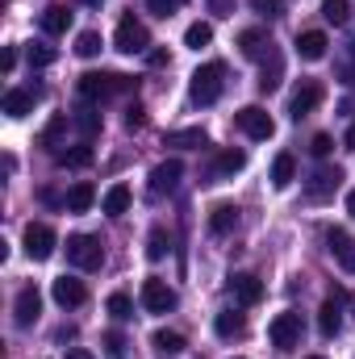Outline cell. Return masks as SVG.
I'll use <instances>...</instances> for the list:
<instances>
[{"label": "cell", "instance_id": "1", "mask_svg": "<svg viewBox=\"0 0 355 359\" xmlns=\"http://www.w3.org/2000/svg\"><path fill=\"white\" fill-rule=\"evenodd\" d=\"M130 76H117V72H84L80 76V96L84 100H109V96H117V92H130Z\"/></svg>", "mask_w": 355, "mask_h": 359}, {"label": "cell", "instance_id": "2", "mask_svg": "<svg viewBox=\"0 0 355 359\" xmlns=\"http://www.w3.org/2000/svg\"><path fill=\"white\" fill-rule=\"evenodd\" d=\"M222 76H226L222 63H205V67H196L192 80H188V96H192V104H213V100L222 96Z\"/></svg>", "mask_w": 355, "mask_h": 359}, {"label": "cell", "instance_id": "3", "mask_svg": "<svg viewBox=\"0 0 355 359\" xmlns=\"http://www.w3.org/2000/svg\"><path fill=\"white\" fill-rule=\"evenodd\" d=\"M234 126H239L247 138H255V142H267V138L276 134L272 113H267V109H260V104H243V109L234 113Z\"/></svg>", "mask_w": 355, "mask_h": 359}, {"label": "cell", "instance_id": "4", "mask_svg": "<svg viewBox=\"0 0 355 359\" xmlns=\"http://www.w3.org/2000/svg\"><path fill=\"white\" fill-rule=\"evenodd\" d=\"M113 46H117L121 55H142V50L151 46V29H147L138 17H121V25H117V34H113Z\"/></svg>", "mask_w": 355, "mask_h": 359}, {"label": "cell", "instance_id": "5", "mask_svg": "<svg viewBox=\"0 0 355 359\" xmlns=\"http://www.w3.org/2000/svg\"><path fill=\"white\" fill-rule=\"evenodd\" d=\"M67 259L80 271H96L105 264V247H100L92 234H72V238H67Z\"/></svg>", "mask_w": 355, "mask_h": 359}, {"label": "cell", "instance_id": "6", "mask_svg": "<svg viewBox=\"0 0 355 359\" xmlns=\"http://www.w3.org/2000/svg\"><path fill=\"white\" fill-rule=\"evenodd\" d=\"M142 309L147 313H172L176 309V288L159 276H147L142 280Z\"/></svg>", "mask_w": 355, "mask_h": 359}, {"label": "cell", "instance_id": "7", "mask_svg": "<svg viewBox=\"0 0 355 359\" xmlns=\"http://www.w3.org/2000/svg\"><path fill=\"white\" fill-rule=\"evenodd\" d=\"M267 339H272V347H280V351L301 347V313H276L272 326H267Z\"/></svg>", "mask_w": 355, "mask_h": 359}, {"label": "cell", "instance_id": "8", "mask_svg": "<svg viewBox=\"0 0 355 359\" xmlns=\"http://www.w3.org/2000/svg\"><path fill=\"white\" fill-rule=\"evenodd\" d=\"M25 255H29L34 264H42V259L55 255V230H51L46 222H29V226H25Z\"/></svg>", "mask_w": 355, "mask_h": 359}, {"label": "cell", "instance_id": "9", "mask_svg": "<svg viewBox=\"0 0 355 359\" xmlns=\"http://www.w3.org/2000/svg\"><path fill=\"white\" fill-rule=\"evenodd\" d=\"M226 288H230V297H234L239 305H260V301H264V280L251 276V271H234V276L226 280Z\"/></svg>", "mask_w": 355, "mask_h": 359}, {"label": "cell", "instance_id": "10", "mask_svg": "<svg viewBox=\"0 0 355 359\" xmlns=\"http://www.w3.org/2000/svg\"><path fill=\"white\" fill-rule=\"evenodd\" d=\"M38 313H42V292H38L34 284H25V288L17 292V301H13V322L25 330V326L38 322Z\"/></svg>", "mask_w": 355, "mask_h": 359}, {"label": "cell", "instance_id": "11", "mask_svg": "<svg viewBox=\"0 0 355 359\" xmlns=\"http://www.w3.org/2000/svg\"><path fill=\"white\" fill-rule=\"evenodd\" d=\"M322 96H326V92H322V84H318V80H301V88L293 92V100H288V113L301 121V117H309V113L322 104Z\"/></svg>", "mask_w": 355, "mask_h": 359}, {"label": "cell", "instance_id": "12", "mask_svg": "<svg viewBox=\"0 0 355 359\" xmlns=\"http://www.w3.org/2000/svg\"><path fill=\"white\" fill-rule=\"evenodd\" d=\"M51 297H55L63 309H76V305H84L88 288H84V280H76V276H59V280L51 284Z\"/></svg>", "mask_w": 355, "mask_h": 359}, {"label": "cell", "instance_id": "13", "mask_svg": "<svg viewBox=\"0 0 355 359\" xmlns=\"http://www.w3.org/2000/svg\"><path fill=\"white\" fill-rule=\"evenodd\" d=\"M326 243H330V255L339 259V268L347 271V276H355V238L347 230H330Z\"/></svg>", "mask_w": 355, "mask_h": 359}, {"label": "cell", "instance_id": "14", "mask_svg": "<svg viewBox=\"0 0 355 359\" xmlns=\"http://www.w3.org/2000/svg\"><path fill=\"white\" fill-rule=\"evenodd\" d=\"M326 46H330V38H326L322 29H305V34H297V55H301L305 63L326 59Z\"/></svg>", "mask_w": 355, "mask_h": 359}, {"label": "cell", "instance_id": "15", "mask_svg": "<svg viewBox=\"0 0 355 359\" xmlns=\"http://www.w3.org/2000/svg\"><path fill=\"white\" fill-rule=\"evenodd\" d=\"M180 176H184V163H180V159H168V163H159V168L151 172V192H155V196L172 192V188L180 184Z\"/></svg>", "mask_w": 355, "mask_h": 359}, {"label": "cell", "instance_id": "16", "mask_svg": "<svg viewBox=\"0 0 355 359\" xmlns=\"http://www.w3.org/2000/svg\"><path fill=\"white\" fill-rule=\"evenodd\" d=\"M234 226H239V209H234V205L222 201V205L209 209V230H213V234H234Z\"/></svg>", "mask_w": 355, "mask_h": 359}, {"label": "cell", "instance_id": "17", "mask_svg": "<svg viewBox=\"0 0 355 359\" xmlns=\"http://www.w3.org/2000/svg\"><path fill=\"white\" fill-rule=\"evenodd\" d=\"M4 117H13V121H21L29 109H34V92H25V88H13V92H4Z\"/></svg>", "mask_w": 355, "mask_h": 359}, {"label": "cell", "instance_id": "18", "mask_svg": "<svg viewBox=\"0 0 355 359\" xmlns=\"http://www.w3.org/2000/svg\"><path fill=\"white\" fill-rule=\"evenodd\" d=\"M243 168H247V155L234 151V147H226V151L213 159V180H226V176H234V172H243Z\"/></svg>", "mask_w": 355, "mask_h": 359}, {"label": "cell", "instance_id": "19", "mask_svg": "<svg viewBox=\"0 0 355 359\" xmlns=\"http://www.w3.org/2000/svg\"><path fill=\"white\" fill-rule=\"evenodd\" d=\"M42 29H46V34H67V29H72V8H67V4L42 8Z\"/></svg>", "mask_w": 355, "mask_h": 359}, {"label": "cell", "instance_id": "20", "mask_svg": "<svg viewBox=\"0 0 355 359\" xmlns=\"http://www.w3.org/2000/svg\"><path fill=\"white\" fill-rule=\"evenodd\" d=\"M293 180H297V159L284 151V155H276V159H272V188H280V192H284Z\"/></svg>", "mask_w": 355, "mask_h": 359}, {"label": "cell", "instance_id": "21", "mask_svg": "<svg viewBox=\"0 0 355 359\" xmlns=\"http://www.w3.org/2000/svg\"><path fill=\"white\" fill-rule=\"evenodd\" d=\"M339 184H343V172L339 168H322V172H314V180H309V196H330Z\"/></svg>", "mask_w": 355, "mask_h": 359}, {"label": "cell", "instance_id": "22", "mask_svg": "<svg viewBox=\"0 0 355 359\" xmlns=\"http://www.w3.org/2000/svg\"><path fill=\"white\" fill-rule=\"evenodd\" d=\"M267 46H272V42H267L264 29H243V34H239V50H243L247 59H264Z\"/></svg>", "mask_w": 355, "mask_h": 359}, {"label": "cell", "instance_id": "23", "mask_svg": "<svg viewBox=\"0 0 355 359\" xmlns=\"http://www.w3.org/2000/svg\"><path fill=\"white\" fill-rule=\"evenodd\" d=\"M100 209H105L109 217H121V213L130 209V188H126V184H113V188L105 192V201H100Z\"/></svg>", "mask_w": 355, "mask_h": 359}, {"label": "cell", "instance_id": "24", "mask_svg": "<svg viewBox=\"0 0 355 359\" xmlns=\"http://www.w3.org/2000/svg\"><path fill=\"white\" fill-rule=\"evenodd\" d=\"M92 201H96V188H92L88 180L72 184V192H67V209H72V213H88Z\"/></svg>", "mask_w": 355, "mask_h": 359}, {"label": "cell", "instance_id": "25", "mask_svg": "<svg viewBox=\"0 0 355 359\" xmlns=\"http://www.w3.org/2000/svg\"><path fill=\"white\" fill-rule=\"evenodd\" d=\"M318 330H322L326 339H335V334L343 330V313H339V305H335V301H326V305L318 309Z\"/></svg>", "mask_w": 355, "mask_h": 359}, {"label": "cell", "instance_id": "26", "mask_svg": "<svg viewBox=\"0 0 355 359\" xmlns=\"http://www.w3.org/2000/svg\"><path fill=\"white\" fill-rule=\"evenodd\" d=\"M213 42V25L209 21H192L188 29H184V46L188 50H201V46H209Z\"/></svg>", "mask_w": 355, "mask_h": 359}, {"label": "cell", "instance_id": "27", "mask_svg": "<svg viewBox=\"0 0 355 359\" xmlns=\"http://www.w3.org/2000/svg\"><path fill=\"white\" fill-rule=\"evenodd\" d=\"M213 330H217L222 339H239V334L247 330V322H243V313H217V318H213Z\"/></svg>", "mask_w": 355, "mask_h": 359}, {"label": "cell", "instance_id": "28", "mask_svg": "<svg viewBox=\"0 0 355 359\" xmlns=\"http://www.w3.org/2000/svg\"><path fill=\"white\" fill-rule=\"evenodd\" d=\"M55 159H59V168H88L92 163V147L88 142H80V147H72V151H59Z\"/></svg>", "mask_w": 355, "mask_h": 359}, {"label": "cell", "instance_id": "29", "mask_svg": "<svg viewBox=\"0 0 355 359\" xmlns=\"http://www.w3.org/2000/svg\"><path fill=\"white\" fill-rule=\"evenodd\" d=\"M280 80H284V63H280V55H272V63H264V72H260V92H276Z\"/></svg>", "mask_w": 355, "mask_h": 359}, {"label": "cell", "instance_id": "30", "mask_svg": "<svg viewBox=\"0 0 355 359\" xmlns=\"http://www.w3.org/2000/svg\"><path fill=\"white\" fill-rule=\"evenodd\" d=\"M155 351H163V355H180L184 351V334H176V330H155Z\"/></svg>", "mask_w": 355, "mask_h": 359}, {"label": "cell", "instance_id": "31", "mask_svg": "<svg viewBox=\"0 0 355 359\" xmlns=\"http://www.w3.org/2000/svg\"><path fill=\"white\" fill-rule=\"evenodd\" d=\"M25 59H29V67H51V63H55V46L29 42V46H25Z\"/></svg>", "mask_w": 355, "mask_h": 359}, {"label": "cell", "instance_id": "32", "mask_svg": "<svg viewBox=\"0 0 355 359\" xmlns=\"http://www.w3.org/2000/svg\"><path fill=\"white\" fill-rule=\"evenodd\" d=\"M105 309H109L117 322H130V318H134V301H130L126 292H113V297L105 301Z\"/></svg>", "mask_w": 355, "mask_h": 359}, {"label": "cell", "instance_id": "33", "mask_svg": "<svg viewBox=\"0 0 355 359\" xmlns=\"http://www.w3.org/2000/svg\"><path fill=\"white\" fill-rule=\"evenodd\" d=\"M322 17H326L330 25H343V21L351 17V4H347V0H322Z\"/></svg>", "mask_w": 355, "mask_h": 359}, {"label": "cell", "instance_id": "34", "mask_svg": "<svg viewBox=\"0 0 355 359\" xmlns=\"http://www.w3.org/2000/svg\"><path fill=\"white\" fill-rule=\"evenodd\" d=\"M76 55H80V59H96V55H100V34H96V29H84V34L76 38Z\"/></svg>", "mask_w": 355, "mask_h": 359}, {"label": "cell", "instance_id": "35", "mask_svg": "<svg viewBox=\"0 0 355 359\" xmlns=\"http://www.w3.org/2000/svg\"><path fill=\"white\" fill-rule=\"evenodd\" d=\"M76 126H80V134H84V138H92V134H100V113H96L92 104H84V109L76 113Z\"/></svg>", "mask_w": 355, "mask_h": 359}, {"label": "cell", "instance_id": "36", "mask_svg": "<svg viewBox=\"0 0 355 359\" xmlns=\"http://www.w3.org/2000/svg\"><path fill=\"white\" fill-rule=\"evenodd\" d=\"M63 130H67V113H55V117L46 121V130H42V147H55Z\"/></svg>", "mask_w": 355, "mask_h": 359}, {"label": "cell", "instance_id": "37", "mask_svg": "<svg viewBox=\"0 0 355 359\" xmlns=\"http://www.w3.org/2000/svg\"><path fill=\"white\" fill-rule=\"evenodd\" d=\"M163 255H168V234H163V230H151V238H147V259L159 264Z\"/></svg>", "mask_w": 355, "mask_h": 359}, {"label": "cell", "instance_id": "38", "mask_svg": "<svg viewBox=\"0 0 355 359\" xmlns=\"http://www.w3.org/2000/svg\"><path fill=\"white\" fill-rule=\"evenodd\" d=\"M168 147H205V134L201 130H180V134H168Z\"/></svg>", "mask_w": 355, "mask_h": 359}, {"label": "cell", "instance_id": "39", "mask_svg": "<svg viewBox=\"0 0 355 359\" xmlns=\"http://www.w3.org/2000/svg\"><path fill=\"white\" fill-rule=\"evenodd\" d=\"M147 126V109L142 104H130L126 109V130H142Z\"/></svg>", "mask_w": 355, "mask_h": 359}, {"label": "cell", "instance_id": "40", "mask_svg": "<svg viewBox=\"0 0 355 359\" xmlns=\"http://www.w3.org/2000/svg\"><path fill=\"white\" fill-rule=\"evenodd\" d=\"M309 151H314L318 159H326V155L335 151V138H330V134H314V142H309Z\"/></svg>", "mask_w": 355, "mask_h": 359}, {"label": "cell", "instance_id": "41", "mask_svg": "<svg viewBox=\"0 0 355 359\" xmlns=\"http://www.w3.org/2000/svg\"><path fill=\"white\" fill-rule=\"evenodd\" d=\"M180 4H184V0H147V8H151L155 17H172Z\"/></svg>", "mask_w": 355, "mask_h": 359}, {"label": "cell", "instance_id": "42", "mask_svg": "<svg viewBox=\"0 0 355 359\" xmlns=\"http://www.w3.org/2000/svg\"><path fill=\"white\" fill-rule=\"evenodd\" d=\"M105 351L113 359H121L126 355V339H121V334H105Z\"/></svg>", "mask_w": 355, "mask_h": 359}, {"label": "cell", "instance_id": "43", "mask_svg": "<svg viewBox=\"0 0 355 359\" xmlns=\"http://www.w3.org/2000/svg\"><path fill=\"white\" fill-rule=\"evenodd\" d=\"M251 8L260 17H280V0H251Z\"/></svg>", "mask_w": 355, "mask_h": 359}, {"label": "cell", "instance_id": "44", "mask_svg": "<svg viewBox=\"0 0 355 359\" xmlns=\"http://www.w3.org/2000/svg\"><path fill=\"white\" fill-rule=\"evenodd\" d=\"M209 13L213 17H230L234 13V0H209Z\"/></svg>", "mask_w": 355, "mask_h": 359}, {"label": "cell", "instance_id": "45", "mask_svg": "<svg viewBox=\"0 0 355 359\" xmlns=\"http://www.w3.org/2000/svg\"><path fill=\"white\" fill-rule=\"evenodd\" d=\"M13 67H17V50H13V46H8V50H4V55H0V72H4V76H8V72H13Z\"/></svg>", "mask_w": 355, "mask_h": 359}, {"label": "cell", "instance_id": "46", "mask_svg": "<svg viewBox=\"0 0 355 359\" xmlns=\"http://www.w3.org/2000/svg\"><path fill=\"white\" fill-rule=\"evenodd\" d=\"M67 359H92V351H84V347H72V351H67Z\"/></svg>", "mask_w": 355, "mask_h": 359}, {"label": "cell", "instance_id": "47", "mask_svg": "<svg viewBox=\"0 0 355 359\" xmlns=\"http://www.w3.org/2000/svg\"><path fill=\"white\" fill-rule=\"evenodd\" d=\"M343 147H347V151H355V126L347 130V138H343Z\"/></svg>", "mask_w": 355, "mask_h": 359}, {"label": "cell", "instance_id": "48", "mask_svg": "<svg viewBox=\"0 0 355 359\" xmlns=\"http://www.w3.org/2000/svg\"><path fill=\"white\" fill-rule=\"evenodd\" d=\"M347 213H351V217H355V188H351V192H347Z\"/></svg>", "mask_w": 355, "mask_h": 359}, {"label": "cell", "instance_id": "49", "mask_svg": "<svg viewBox=\"0 0 355 359\" xmlns=\"http://www.w3.org/2000/svg\"><path fill=\"white\" fill-rule=\"evenodd\" d=\"M80 4H100V0H80Z\"/></svg>", "mask_w": 355, "mask_h": 359}, {"label": "cell", "instance_id": "50", "mask_svg": "<svg viewBox=\"0 0 355 359\" xmlns=\"http://www.w3.org/2000/svg\"><path fill=\"white\" fill-rule=\"evenodd\" d=\"M305 359H326V355H305Z\"/></svg>", "mask_w": 355, "mask_h": 359}, {"label": "cell", "instance_id": "51", "mask_svg": "<svg viewBox=\"0 0 355 359\" xmlns=\"http://www.w3.org/2000/svg\"><path fill=\"white\" fill-rule=\"evenodd\" d=\"M234 359H243V355H234Z\"/></svg>", "mask_w": 355, "mask_h": 359}]
</instances>
